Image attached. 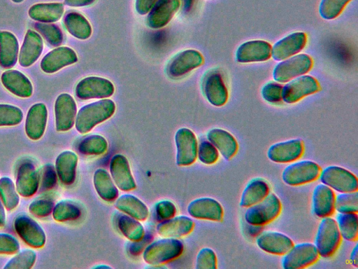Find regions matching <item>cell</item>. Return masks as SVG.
<instances>
[{
  "mask_svg": "<svg viewBox=\"0 0 358 269\" xmlns=\"http://www.w3.org/2000/svg\"><path fill=\"white\" fill-rule=\"evenodd\" d=\"M115 104L103 99L83 106L76 117V128L80 134L89 132L96 125L110 118L115 113Z\"/></svg>",
  "mask_w": 358,
  "mask_h": 269,
  "instance_id": "obj_1",
  "label": "cell"
},
{
  "mask_svg": "<svg viewBox=\"0 0 358 269\" xmlns=\"http://www.w3.org/2000/svg\"><path fill=\"white\" fill-rule=\"evenodd\" d=\"M183 248L178 238L164 237L150 242L143 251V258L148 264L159 265L179 257Z\"/></svg>",
  "mask_w": 358,
  "mask_h": 269,
  "instance_id": "obj_2",
  "label": "cell"
},
{
  "mask_svg": "<svg viewBox=\"0 0 358 269\" xmlns=\"http://www.w3.org/2000/svg\"><path fill=\"white\" fill-rule=\"evenodd\" d=\"M341 240L336 220L331 216L322 218L314 240L320 256L327 258L334 255L341 245Z\"/></svg>",
  "mask_w": 358,
  "mask_h": 269,
  "instance_id": "obj_3",
  "label": "cell"
},
{
  "mask_svg": "<svg viewBox=\"0 0 358 269\" xmlns=\"http://www.w3.org/2000/svg\"><path fill=\"white\" fill-rule=\"evenodd\" d=\"M281 209L280 200L275 193H269L262 201L247 207L244 219L250 226L262 227L275 220Z\"/></svg>",
  "mask_w": 358,
  "mask_h": 269,
  "instance_id": "obj_4",
  "label": "cell"
},
{
  "mask_svg": "<svg viewBox=\"0 0 358 269\" xmlns=\"http://www.w3.org/2000/svg\"><path fill=\"white\" fill-rule=\"evenodd\" d=\"M321 170L322 167L313 160H297L285 167L281 177L287 185L301 186L317 180Z\"/></svg>",
  "mask_w": 358,
  "mask_h": 269,
  "instance_id": "obj_5",
  "label": "cell"
},
{
  "mask_svg": "<svg viewBox=\"0 0 358 269\" xmlns=\"http://www.w3.org/2000/svg\"><path fill=\"white\" fill-rule=\"evenodd\" d=\"M319 179L321 183L338 193L355 192L358 189L357 177L343 167L327 166L321 170Z\"/></svg>",
  "mask_w": 358,
  "mask_h": 269,
  "instance_id": "obj_6",
  "label": "cell"
},
{
  "mask_svg": "<svg viewBox=\"0 0 358 269\" xmlns=\"http://www.w3.org/2000/svg\"><path fill=\"white\" fill-rule=\"evenodd\" d=\"M313 60L307 54L301 53L287 57L278 63L273 71V78L278 83H286L308 72Z\"/></svg>",
  "mask_w": 358,
  "mask_h": 269,
  "instance_id": "obj_7",
  "label": "cell"
},
{
  "mask_svg": "<svg viewBox=\"0 0 358 269\" xmlns=\"http://www.w3.org/2000/svg\"><path fill=\"white\" fill-rule=\"evenodd\" d=\"M320 258L313 243L301 242L294 244L283 255L281 265L284 269H301L315 263Z\"/></svg>",
  "mask_w": 358,
  "mask_h": 269,
  "instance_id": "obj_8",
  "label": "cell"
},
{
  "mask_svg": "<svg viewBox=\"0 0 358 269\" xmlns=\"http://www.w3.org/2000/svg\"><path fill=\"white\" fill-rule=\"evenodd\" d=\"M320 89L317 79L309 75L294 78L282 88V100L287 104H294L302 98L318 92Z\"/></svg>",
  "mask_w": 358,
  "mask_h": 269,
  "instance_id": "obj_9",
  "label": "cell"
},
{
  "mask_svg": "<svg viewBox=\"0 0 358 269\" xmlns=\"http://www.w3.org/2000/svg\"><path fill=\"white\" fill-rule=\"evenodd\" d=\"M115 88L107 78L88 76L80 80L76 86V95L80 99H104L114 93Z\"/></svg>",
  "mask_w": 358,
  "mask_h": 269,
  "instance_id": "obj_10",
  "label": "cell"
},
{
  "mask_svg": "<svg viewBox=\"0 0 358 269\" xmlns=\"http://www.w3.org/2000/svg\"><path fill=\"white\" fill-rule=\"evenodd\" d=\"M176 164L189 166L197 158L198 143L194 133L187 127L180 128L175 134Z\"/></svg>",
  "mask_w": 358,
  "mask_h": 269,
  "instance_id": "obj_11",
  "label": "cell"
},
{
  "mask_svg": "<svg viewBox=\"0 0 358 269\" xmlns=\"http://www.w3.org/2000/svg\"><path fill=\"white\" fill-rule=\"evenodd\" d=\"M203 62V57L198 50H185L171 59L166 73L170 78H178L201 66Z\"/></svg>",
  "mask_w": 358,
  "mask_h": 269,
  "instance_id": "obj_12",
  "label": "cell"
},
{
  "mask_svg": "<svg viewBox=\"0 0 358 269\" xmlns=\"http://www.w3.org/2000/svg\"><path fill=\"white\" fill-rule=\"evenodd\" d=\"M304 144L300 139L275 143L267 150V157L276 163H288L299 160L303 154Z\"/></svg>",
  "mask_w": 358,
  "mask_h": 269,
  "instance_id": "obj_13",
  "label": "cell"
},
{
  "mask_svg": "<svg viewBox=\"0 0 358 269\" xmlns=\"http://www.w3.org/2000/svg\"><path fill=\"white\" fill-rule=\"evenodd\" d=\"M14 227L17 235L28 245L41 248L45 243V233L41 226L26 214H20L14 221Z\"/></svg>",
  "mask_w": 358,
  "mask_h": 269,
  "instance_id": "obj_14",
  "label": "cell"
},
{
  "mask_svg": "<svg viewBox=\"0 0 358 269\" xmlns=\"http://www.w3.org/2000/svg\"><path fill=\"white\" fill-rule=\"evenodd\" d=\"M77 106L73 97L67 93L59 95L55 103V126L58 132L68 131L75 123Z\"/></svg>",
  "mask_w": 358,
  "mask_h": 269,
  "instance_id": "obj_15",
  "label": "cell"
},
{
  "mask_svg": "<svg viewBox=\"0 0 358 269\" xmlns=\"http://www.w3.org/2000/svg\"><path fill=\"white\" fill-rule=\"evenodd\" d=\"M271 45L264 40H252L241 43L236 49L235 58L239 63L259 62L271 57Z\"/></svg>",
  "mask_w": 358,
  "mask_h": 269,
  "instance_id": "obj_16",
  "label": "cell"
},
{
  "mask_svg": "<svg viewBox=\"0 0 358 269\" xmlns=\"http://www.w3.org/2000/svg\"><path fill=\"white\" fill-rule=\"evenodd\" d=\"M188 214L197 219L221 221L224 216L222 205L215 199L202 197L193 200L187 206Z\"/></svg>",
  "mask_w": 358,
  "mask_h": 269,
  "instance_id": "obj_17",
  "label": "cell"
},
{
  "mask_svg": "<svg viewBox=\"0 0 358 269\" xmlns=\"http://www.w3.org/2000/svg\"><path fill=\"white\" fill-rule=\"evenodd\" d=\"M307 36L302 32L291 33L282 38L271 47V57L282 61L299 53L306 46Z\"/></svg>",
  "mask_w": 358,
  "mask_h": 269,
  "instance_id": "obj_18",
  "label": "cell"
},
{
  "mask_svg": "<svg viewBox=\"0 0 358 269\" xmlns=\"http://www.w3.org/2000/svg\"><path fill=\"white\" fill-rule=\"evenodd\" d=\"M110 174L118 189L129 191L136 187L129 163L125 156L116 154L112 157L109 165Z\"/></svg>",
  "mask_w": 358,
  "mask_h": 269,
  "instance_id": "obj_19",
  "label": "cell"
},
{
  "mask_svg": "<svg viewBox=\"0 0 358 269\" xmlns=\"http://www.w3.org/2000/svg\"><path fill=\"white\" fill-rule=\"evenodd\" d=\"M256 244L259 249L266 253L283 256L292 248L294 242L282 233L268 230L257 236Z\"/></svg>",
  "mask_w": 358,
  "mask_h": 269,
  "instance_id": "obj_20",
  "label": "cell"
},
{
  "mask_svg": "<svg viewBox=\"0 0 358 269\" xmlns=\"http://www.w3.org/2000/svg\"><path fill=\"white\" fill-rule=\"evenodd\" d=\"M78 61L76 52L67 46H61L48 53L41 61V69L46 74H53Z\"/></svg>",
  "mask_w": 358,
  "mask_h": 269,
  "instance_id": "obj_21",
  "label": "cell"
},
{
  "mask_svg": "<svg viewBox=\"0 0 358 269\" xmlns=\"http://www.w3.org/2000/svg\"><path fill=\"white\" fill-rule=\"evenodd\" d=\"M180 5V0H157L149 11L148 26L152 29L164 27L177 13Z\"/></svg>",
  "mask_w": 358,
  "mask_h": 269,
  "instance_id": "obj_22",
  "label": "cell"
},
{
  "mask_svg": "<svg viewBox=\"0 0 358 269\" xmlns=\"http://www.w3.org/2000/svg\"><path fill=\"white\" fill-rule=\"evenodd\" d=\"M335 193L327 185H316L312 193V211L319 218L331 216L335 212Z\"/></svg>",
  "mask_w": 358,
  "mask_h": 269,
  "instance_id": "obj_23",
  "label": "cell"
},
{
  "mask_svg": "<svg viewBox=\"0 0 358 269\" xmlns=\"http://www.w3.org/2000/svg\"><path fill=\"white\" fill-rule=\"evenodd\" d=\"M203 94L210 104L215 106L224 105L229 97L227 88L218 72H210L203 81Z\"/></svg>",
  "mask_w": 358,
  "mask_h": 269,
  "instance_id": "obj_24",
  "label": "cell"
},
{
  "mask_svg": "<svg viewBox=\"0 0 358 269\" xmlns=\"http://www.w3.org/2000/svg\"><path fill=\"white\" fill-rule=\"evenodd\" d=\"M48 119V110L43 103L32 105L28 111L25 121V132L32 140L39 139L44 134Z\"/></svg>",
  "mask_w": 358,
  "mask_h": 269,
  "instance_id": "obj_25",
  "label": "cell"
},
{
  "mask_svg": "<svg viewBox=\"0 0 358 269\" xmlns=\"http://www.w3.org/2000/svg\"><path fill=\"white\" fill-rule=\"evenodd\" d=\"M43 49L41 35L34 30H27L18 55L19 64L23 67H30L38 59Z\"/></svg>",
  "mask_w": 358,
  "mask_h": 269,
  "instance_id": "obj_26",
  "label": "cell"
},
{
  "mask_svg": "<svg viewBox=\"0 0 358 269\" xmlns=\"http://www.w3.org/2000/svg\"><path fill=\"white\" fill-rule=\"evenodd\" d=\"M1 81L7 90L17 97L27 98L31 97L33 93V86L30 80L20 71H5L1 74Z\"/></svg>",
  "mask_w": 358,
  "mask_h": 269,
  "instance_id": "obj_27",
  "label": "cell"
},
{
  "mask_svg": "<svg viewBox=\"0 0 358 269\" xmlns=\"http://www.w3.org/2000/svg\"><path fill=\"white\" fill-rule=\"evenodd\" d=\"M39 175L34 165L24 162L19 167L16 179V190L23 197H30L38 190Z\"/></svg>",
  "mask_w": 358,
  "mask_h": 269,
  "instance_id": "obj_28",
  "label": "cell"
},
{
  "mask_svg": "<svg viewBox=\"0 0 358 269\" xmlns=\"http://www.w3.org/2000/svg\"><path fill=\"white\" fill-rule=\"evenodd\" d=\"M194 227V221L187 216H178L162 221L157 226V233L164 237L178 238L189 234Z\"/></svg>",
  "mask_w": 358,
  "mask_h": 269,
  "instance_id": "obj_29",
  "label": "cell"
},
{
  "mask_svg": "<svg viewBox=\"0 0 358 269\" xmlns=\"http://www.w3.org/2000/svg\"><path fill=\"white\" fill-rule=\"evenodd\" d=\"M206 137L225 160H229L236 154L238 144L229 132L222 128H213Z\"/></svg>",
  "mask_w": 358,
  "mask_h": 269,
  "instance_id": "obj_30",
  "label": "cell"
},
{
  "mask_svg": "<svg viewBox=\"0 0 358 269\" xmlns=\"http://www.w3.org/2000/svg\"><path fill=\"white\" fill-rule=\"evenodd\" d=\"M270 193L268 183L262 178L251 179L243 188L239 205L241 207H248L258 203Z\"/></svg>",
  "mask_w": 358,
  "mask_h": 269,
  "instance_id": "obj_31",
  "label": "cell"
},
{
  "mask_svg": "<svg viewBox=\"0 0 358 269\" xmlns=\"http://www.w3.org/2000/svg\"><path fill=\"white\" fill-rule=\"evenodd\" d=\"M78 156L72 151H64L57 158L55 170L57 174L64 185H71L76 179Z\"/></svg>",
  "mask_w": 358,
  "mask_h": 269,
  "instance_id": "obj_32",
  "label": "cell"
},
{
  "mask_svg": "<svg viewBox=\"0 0 358 269\" xmlns=\"http://www.w3.org/2000/svg\"><path fill=\"white\" fill-rule=\"evenodd\" d=\"M19 43L11 32L0 31V67L3 69L13 67L17 62Z\"/></svg>",
  "mask_w": 358,
  "mask_h": 269,
  "instance_id": "obj_33",
  "label": "cell"
},
{
  "mask_svg": "<svg viewBox=\"0 0 358 269\" xmlns=\"http://www.w3.org/2000/svg\"><path fill=\"white\" fill-rule=\"evenodd\" d=\"M115 207L120 212L138 221H145L149 214L146 205L131 194H124L117 197Z\"/></svg>",
  "mask_w": 358,
  "mask_h": 269,
  "instance_id": "obj_34",
  "label": "cell"
},
{
  "mask_svg": "<svg viewBox=\"0 0 358 269\" xmlns=\"http://www.w3.org/2000/svg\"><path fill=\"white\" fill-rule=\"evenodd\" d=\"M64 7L62 3L36 4L30 7L29 17L39 22L51 23L58 21L62 16Z\"/></svg>",
  "mask_w": 358,
  "mask_h": 269,
  "instance_id": "obj_35",
  "label": "cell"
},
{
  "mask_svg": "<svg viewBox=\"0 0 358 269\" xmlns=\"http://www.w3.org/2000/svg\"><path fill=\"white\" fill-rule=\"evenodd\" d=\"M93 184L96 192L103 200L113 202L118 197V188L105 169L99 168L94 172Z\"/></svg>",
  "mask_w": 358,
  "mask_h": 269,
  "instance_id": "obj_36",
  "label": "cell"
},
{
  "mask_svg": "<svg viewBox=\"0 0 358 269\" xmlns=\"http://www.w3.org/2000/svg\"><path fill=\"white\" fill-rule=\"evenodd\" d=\"M63 22L69 33L78 39H87L92 34V27L89 21L79 13H67Z\"/></svg>",
  "mask_w": 358,
  "mask_h": 269,
  "instance_id": "obj_37",
  "label": "cell"
},
{
  "mask_svg": "<svg viewBox=\"0 0 358 269\" xmlns=\"http://www.w3.org/2000/svg\"><path fill=\"white\" fill-rule=\"evenodd\" d=\"M336 221L341 237L349 242H357L358 238L357 213H340Z\"/></svg>",
  "mask_w": 358,
  "mask_h": 269,
  "instance_id": "obj_38",
  "label": "cell"
},
{
  "mask_svg": "<svg viewBox=\"0 0 358 269\" xmlns=\"http://www.w3.org/2000/svg\"><path fill=\"white\" fill-rule=\"evenodd\" d=\"M117 226L122 234L130 241L140 240L145 235L144 228L139 221L125 214L119 215Z\"/></svg>",
  "mask_w": 358,
  "mask_h": 269,
  "instance_id": "obj_39",
  "label": "cell"
},
{
  "mask_svg": "<svg viewBox=\"0 0 358 269\" xmlns=\"http://www.w3.org/2000/svg\"><path fill=\"white\" fill-rule=\"evenodd\" d=\"M108 149L106 139L100 134H91L83 139L78 144L80 153L87 156H100Z\"/></svg>",
  "mask_w": 358,
  "mask_h": 269,
  "instance_id": "obj_40",
  "label": "cell"
},
{
  "mask_svg": "<svg viewBox=\"0 0 358 269\" xmlns=\"http://www.w3.org/2000/svg\"><path fill=\"white\" fill-rule=\"evenodd\" d=\"M80 215V207L70 200H64L58 202L52 209L53 218L59 222L76 220Z\"/></svg>",
  "mask_w": 358,
  "mask_h": 269,
  "instance_id": "obj_41",
  "label": "cell"
},
{
  "mask_svg": "<svg viewBox=\"0 0 358 269\" xmlns=\"http://www.w3.org/2000/svg\"><path fill=\"white\" fill-rule=\"evenodd\" d=\"M0 197L7 209H15L19 204L20 198L13 181L7 177L0 179Z\"/></svg>",
  "mask_w": 358,
  "mask_h": 269,
  "instance_id": "obj_42",
  "label": "cell"
},
{
  "mask_svg": "<svg viewBox=\"0 0 358 269\" xmlns=\"http://www.w3.org/2000/svg\"><path fill=\"white\" fill-rule=\"evenodd\" d=\"M34 27L50 45L58 46L62 43V32L57 25L38 22L34 25Z\"/></svg>",
  "mask_w": 358,
  "mask_h": 269,
  "instance_id": "obj_43",
  "label": "cell"
},
{
  "mask_svg": "<svg viewBox=\"0 0 358 269\" xmlns=\"http://www.w3.org/2000/svg\"><path fill=\"white\" fill-rule=\"evenodd\" d=\"M335 210L340 213L358 212V193H339L335 197Z\"/></svg>",
  "mask_w": 358,
  "mask_h": 269,
  "instance_id": "obj_44",
  "label": "cell"
},
{
  "mask_svg": "<svg viewBox=\"0 0 358 269\" xmlns=\"http://www.w3.org/2000/svg\"><path fill=\"white\" fill-rule=\"evenodd\" d=\"M350 1L352 0H321L319 14L324 20H333L342 13Z\"/></svg>",
  "mask_w": 358,
  "mask_h": 269,
  "instance_id": "obj_45",
  "label": "cell"
},
{
  "mask_svg": "<svg viewBox=\"0 0 358 269\" xmlns=\"http://www.w3.org/2000/svg\"><path fill=\"white\" fill-rule=\"evenodd\" d=\"M36 260V254L31 249H24L10 259L4 269H29Z\"/></svg>",
  "mask_w": 358,
  "mask_h": 269,
  "instance_id": "obj_46",
  "label": "cell"
},
{
  "mask_svg": "<svg viewBox=\"0 0 358 269\" xmlns=\"http://www.w3.org/2000/svg\"><path fill=\"white\" fill-rule=\"evenodd\" d=\"M22 118L23 113L17 106L0 104V127L17 125Z\"/></svg>",
  "mask_w": 358,
  "mask_h": 269,
  "instance_id": "obj_47",
  "label": "cell"
},
{
  "mask_svg": "<svg viewBox=\"0 0 358 269\" xmlns=\"http://www.w3.org/2000/svg\"><path fill=\"white\" fill-rule=\"evenodd\" d=\"M197 158L205 165H213L218 160L219 152L208 140H203L198 145Z\"/></svg>",
  "mask_w": 358,
  "mask_h": 269,
  "instance_id": "obj_48",
  "label": "cell"
},
{
  "mask_svg": "<svg viewBox=\"0 0 358 269\" xmlns=\"http://www.w3.org/2000/svg\"><path fill=\"white\" fill-rule=\"evenodd\" d=\"M217 260L215 251L209 247L200 249L196 257V268L215 269Z\"/></svg>",
  "mask_w": 358,
  "mask_h": 269,
  "instance_id": "obj_49",
  "label": "cell"
},
{
  "mask_svg": "<svg viewBox=\"0 0 358 269\" xmlns=\"http://www.w3.org/2000/svg\"><path fill=\"white\" fill-rule=\"evenodd\" d=\"M282 86L274 81L266 83L262 88L261 95L263 99L271 104L279 103L282 100L281 92Z\"/></svg>",
  "mask_w": 358,
  "mask_h": 269,
  "instance_id": "obj_50",
  "label": "cell"
},
{
  "mask_svg": "<svg viewBox=\"0 0 358 269\" xmlns=\"http://www.w3.org/2000/svg\"><path fill=\"white\" fill-rule=\"evenodd\" d=\"M54 207V202L49 198L36 199L31 202L29 211L36 216L45 217L49 215Z\"/></svg>",
  "mask_w": 358,
  "mask_h": 269,
  "instance_id": "obj_51",
  "label": "cell"
},
{
  "mask_svg": "<svg viewBox=\"0 0 358 269\" xmlns=\"http://www.w3.org/2000/svg\"><path fill=\"white\" fill-rule=\"evenodd\" d=\"M155 210L157 219L161 221L173 217L177 211L175 205L168 200L157 202Z\"/></svg>",
  "mask_w": 358,
  "mask_h": 269,
  "instance_id": "obj_52",
  "label": "cell"
},
{
  "mask_svg": "<svg viewBox=\"0 0 358 269\" xmlns=\"http://www.w3.org/2000/svg\"><path fill=\"white\" fill-rule=\"evenodd\" d=\"M41 189L47 191L52 188L57 184V172L53 165L46 164L42 169L41 176Z\"/></svg>",
  "mask_w": 358,
  "mask_h": 269,
  "instance_id": "obj_53",
  "label": "cell"
},
{
  "mask_svg": "<svg viewBox=\"0 0 358 269\" xmlns=\"http://www.w3.org/2000/svg\"><path fill=\"white\" fill-rule=\"evenodd\" d=\"M20 249L17 240L11 235L0 233V254H13Z\"/></svg>",
  "mask_w": 358,
  "mask_h": 269,
  "instance_id": "obj_54",
  "label": "cell"
},
{
  "mask_svg": "<svg viewBox=\"0 0 358 269\" xmlns=\"http://www.w3.org/2000/svg\"><path fill=\"white\" fill-rule=\"evenodd\" d=\"M152 236L151 234H145L143 237L138 241H131L128 245V251L131 255H138L141 254L146 246L150 242Z\"/></svg>",
  "mask_w": 358,
  "mask_h": 269,
  "instance_id": "obj_55",
  "label": "cell"
},
{
  "mask_svg": "<svg viewBox=\"0 0 358 269\" xmlns=\"http://www.w3.org/2000/svg\"><path fill=\"white\" fill-rule=\"evenodd\" d=\"M157 0H136L135 9L140 15H145L152 8Z\"/></svg>",
  "mask_w": 358,
  "mask_h": 269,
  "instance_id": "obj_56",
  "label": "cell"
},
{
  "mask_svg": "<svg viewBox=\"0 0 358 269\" xmlns=\"http://www.w3.org/2000/svg\"><path fill=\"white\" fill-rule=\"evenodd\" d=\"M95 0H64V4L71 7H84L92 4Z\"/></svg>",
  "mask_w": 358,
  "mask_h": 269,
  "instance_id": "obj_57",
  "label": "cell"
},
{
  "mask_svg": "<svg viewBox=\"0 0 358 269\" xmlns=\"http://www.w3.org/2000/svg\"><path fill=\"white\" fill-rule=\"evenodd\" d=\"M358 244H356L352 248L350 255V261L352 265L355 267H358Z\"/></svg>",
  "mask_w": 358,
  "mask_h": 269,
  "instance_id": "obj_58",
  "label": "cell"
},
{
  "mask_svg": "<svg viewBox=\"0 0 358 269\" xmlns=\"http://www.w3.org/2000/svg\"><path fill=\"white\" fill-rule=\"evenodd\" d=\"M6 222V213L3 202L0 200V227L3 226Z\"/></svg>",
  "mask_w": 358,
  "mask_h": 269,
  "instance_id": "obj_59",
  "label": "cell"
},
{
  "mask_svg": "<svg viewBox=\"0 0 358 269\" xmlns=\"http://www.w3.org/2000/svg\"><path fill=\"white\" fill-rule=\"evenodd\" d=\"M194 2V0H184V8L186 11H189Z\"/></svg>",
  "mask_w": 358,
  "mask_h": 269,
  "instance_id": "obj_60",
  "label": "cell"
},
{
  "mask_svg": "<svg viewBox=\"0 0 358 269\" xmlns=\"http://www.w3.org/2000/svg\"><path fill=\"white\" fill-rule=\"evenodd\" d=\"M94 268H110V267L108 265H96Z\"/></svg>",
  "mask_w": 358,
  "mask_h": 269,
  "instance_id": "obj_61",
  "label": "cell"
},
{
  "mask_svg": "<svg viewBox=\"0 0 358 269\" xmlns=\"http://www.w3.org/2000/svg\"><path fill=\"white\" fill-rule=\"evenodd\" d=\"M12 1L15 2V3H21L24 0H11Z\"/></svg>",
  "mask_w": 358,
  "mask_h": 269,
  "instance_id": "obj_62",
  "label": "cell"
}]
</instances>
